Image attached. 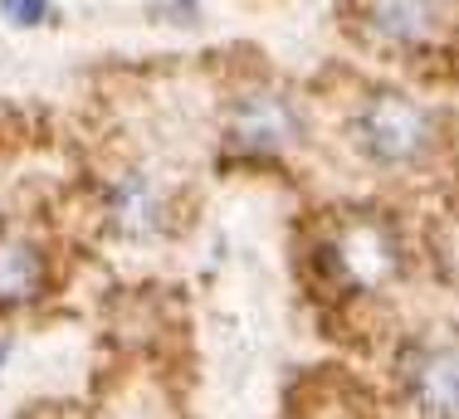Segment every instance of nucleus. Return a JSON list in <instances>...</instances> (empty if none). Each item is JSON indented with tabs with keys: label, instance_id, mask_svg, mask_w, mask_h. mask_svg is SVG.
<instances>
[{
	"label": "nucleus",
	"instance_id": "1",
	"mask_svg": "<svg viewBox=\"0 0 459 419\" xmlns=\"http://www.w3.org/2000/svg\"><path fill=\"white\" fill-rule=\"evenodd\" d=\"M347 137H352L357 157L371 161L377 171H415L440 151L445 113L411 88L371 83L347 117Z\"/></svg>",
	"mask_w": 459,
	"mask_h": 419
},
{
	"label": "nucleus",
	"instance_id": "2",
	"mask_svg": "<svg viewBox=\"0 0 459 419\" xmlns=\"http://www.w3.org/2000/svg\"><path fill=\"white\" fill-rule=\"evenodd\" d=\"M455 0H347V30L386 59H430L450 49Z\"/></svg>",
	"mask_w": 459,
	"mask_h": 419
},
{
	"label": "nucleus",
	"instance_id": "3",
	"mask_svg": "<svg viewBox=\"0 0 459 419\" xmlns=\"http://www.w3.org/2000/svg\"><path fill=\"white\" fill-rule=\"evenodd\" d=\"M225 151L245 161H279L308 137V117L303 103L279 83H249L230 98L225 107Z\"/></svg>",
	"mask_w": 459,
	"mask_h": 419
},
{
	"label": "nucleus",
	"instance_id": "4",
	"mask_svg": "<svg viewBox=\"0 0 459 419\" xmlns=\"http://www.w3.org/2000/svg\"><path fill=\"white\" fill-rule=\"evenodd\" d=\"M318 259L347 288H381L401 273V239L377 215H352L333 229V239L323 244Z\"/></svg>",
	"mask_w": 459,
	"mask_h": 419
},
{
	"label": "nucleus",
	"instance_id": "5",
	"mask_svg": "<svg viewBox=\"0 0 459 419\" xmlns=\"http://www.w3.org/2000/svg\"><path fill=\"white\" fill-rule=\"evenodd\" d=\"M455 351L445 341H415L401 361V381L411 390V405L425 419H455Z\"/></svg>",
	"mask_w": 459,
	"mask_h": 419
},
{
	"label": "nucleus",
	"instance_id": "6",
	"mask_svg": "<svg viewBox=\"0 0 459 419\" xmlns=\"http://www.w3.org/2000/svg\"><path fill=\"white\" fill-rule=\"evenodd\" d=\"M49 288V259L30 235H0V307H25Z\"/></svg>",
	"mask_w": 459,
	"mask_h": 419
},
{
	"label": "nucleus",
	"instance_id": "7",
	"mask_svg": "<svg viewBox=\"0 0 459 419\" xmlns=\"http://www.w3.org/2000/svg\"><path fill=\"white\" fill-rule=\"evenodd\" d=\"M108 205H113V219L127 229V235H157L161 219H167V191H161V181L147 175V171L117 175Z\"/></svg>",
	"mask_w": 459,
	"mask_h": 419
},
{
	"label": "nucleus",
	"instance_id": "8",
	"mask_svg": "<svg viewBox=\"0 0 459 419\" xmlns=\"http://www.w3.org/2000/svg\"><path fill=\"white\" fill-rule=\"evenodd\" d=\"M0 15L15 30H45L59 20V5L54 0H0Z\"/></svg>",
	"mask_w": 459,
	"mask_h": 419
},
{
	"label": "nucleus",
	"instance_id": "9",
	"mask_svg": "<svg viewBox=\"0 0 459 419\" xmlns=\"http://www.w3.org/2000/svg\"><path fill=\"white\" fill-rule=\"evenodd\" d=\"M171 20L177 25H195L201 20V0H171Z\"/></svg>",
	"mask_w": 459,
	"mask_h": 419
},
{
	"label": "nucleus",
	"instance_id": "10",
	"mask_svg": "<svg viewBox=\"0 0 459 419\" xmlns=\"http://www.w3.org/2000/svg\"><path fill=\"white\" fill-rule=\"evenodd\" d=\"M5 361H10V341H0V366H5Z\"/></svg>",
	"mask_w": 459,
	"mask_h": 419
}]
</instances>
